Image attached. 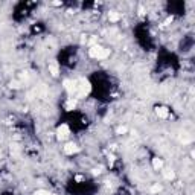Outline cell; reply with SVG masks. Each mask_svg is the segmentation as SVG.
<instances>
[{
	"instance_id": "obj_10",
	"label": "cell",
	"mask_w": 195,
	"mask_h": 195,
	"mask_svg": "<svg viewBox=\"0 0 195 195\" xmlns=\"http://www.w3.org/2000/svg\"><path fill=\"white\" fill-rule=\"evenodd\" d=\"M160 191H162V186L160 184H154L153 188H151V192H154V194L156 192H160Z\"/></svg>"
},
{
	"instance_id": "obj_9",
	"label": "cell",
	"mask_w": 195,
	"mask_h": 195,
	"mask_svg": "<svg viewBox=\"0 0 195 195\" xmlns=\"http://www.w3.org/2000/svg\"><path fill=\"white\" fill-rule=\"evenodd\" d=\"M174 177H175V174H174L172 171H166V172H165V179H166V180H172Z\"/></svg>"
},
{
	"instance_id": "obj_8",
	"label": "cell",
	"mask_w": 195,
	"mask_h": 195,
	"mask_svg": "<svg viewBox=\"0 0 195 195\" xmlns=\"http://www.w3.org/2000/svg\"><path fill=\"white\" fill-rule=\"evenodd\" d=\"M75 104H76V101L73 99V98H70V99L67 101V104H66V108H67V110H72V108H75Z\"/></svg>"
},
{
	"instance_id": "obj_7",
	"label": "cell",
	"mask_w": 195,
	"mask_h": 195,
	"mask_svg": "<svg viewBox=\"0 0 195 195\" xmlns=\"http://www.w3.org/2000/svg\"><path fill=\"white\" fill-rule=\"evenodd\" d=\"M120 19V14H118V12H114V11H111V12H108V20L110 22H118Z\"/></svg>"
},
{
	"instance_id": "obj_4",
	"label": "cell",
	"mask_w": 195,
	"mask_h": 195,
	"mask_svg": "<svg viewBox=\"0 0 195 195\" xmlns=\"http://www.w3.org/2000/svg\"><path fill=\"white\" fill-rule=\"evenodd\" d=\"M156 113H157V116H158V118H162V119L168 118V110H166L165 107H160V108H157V110H156Z\"/></svg>"
},
{
	"instance_id": "obj_3",
	"label": "cell",
	"mask_w": 195,
	"mask_h": 195,
	"mask_svg": "<svg viewBox=\"0 0 195 195\" xmlns=\"http://www.w3.org/2000/svg\"><path fill=\"white\" fill-rule=\"evenodd\" d=\"M78 149H79V148H78L75 143H67V145L64 146V153H66V154H73V153L78 151Z\"/></svg>"
},
{
	"instance_id": "obj_5",
	"label": "cell",
	"mask_w": 195,
	"mask_h": 195,
	"mask_svg": "<svg viewBox=\"0 0 195 195\" xmlns=\"http://www.w3.org/2000/svg\"><path fill=\"white\" fill-rule=\"evenodd\" d=\"M49 72L52 73V76H58V66L55 63H50L49 64Z\"/></svg>"
},
{
	"instance_id": "obj_1",
	"label": "cell",
	"mask_w": 195,
	"mask_h": 195,
	"mask_svg": "<svg viewBox=\"0 0 195 195\" xmlns=\"http://www.w3.org/2000/svg\"><path fill=\"white\" fill-rule=\"evenodd\" d=\"M88 54H90V57L95 58V60H104V58L108 57L110 52H108L107 49L101 47V46H93L90 50H88Z\"/></svg>"
},
{
	"instance_id": "obj_6",
	"label": "cell",
	"mask_w": 195,
	"mask_h": 195,
	"mask_svg": "<svg viewBox=\"0 0 195 195\" xmlns=\"http://www.w3.org/2000/svg\"><path fill=\"white\" fill-rule=\"evenodd\" d=\"M153 166H154V169H162L163 168L162 158H153Z\"/></svg>"
},
{
	"instance_id": "obj_2",
	"label": "cell",
	"mask_w": 195,
	"mask_h": 195,
	"mask_svg": "<svg viewBox=\"0 0 195 195\" xmlns=\"http://www.w3.org/2000/svg\"><path fill=\"white\" fill-rule=\"evenodd\" d=\"M69 134H70V128L67 127V125H61L60 128H58V131H57V136H58V139H66V137H69Z\"/></svg>"
},
{
	"instance_id": "obj_12",
	"label": "cell",
	"mask_w": 195,
	"mask_h": 195,
	"mask_svg": "<svg viewBox=\"0 0 195 195\" xmlns=\"http://www.w3.org/2000/svg\"><path fill=\"white\" fill-rule=\"evenodd\" d=\"M50 195H55V194H50Z\"/></svg>"
},
{
	"instance_id": "obj_11",
	"label": "cell",
	"mask_w": 195,
	"mask_h": 195,
	"mask_svg": "<svg viewBox=\"0 0 195 195\" xmlns=\"http://www.w3.org/2000/svg\"><path fill=\"white\" fill-rule=\"evenodd\" d=\"M35 195H50L47 191H44V189H40V191H37L35 192Z\"/></svg>"
}]
</instances>
